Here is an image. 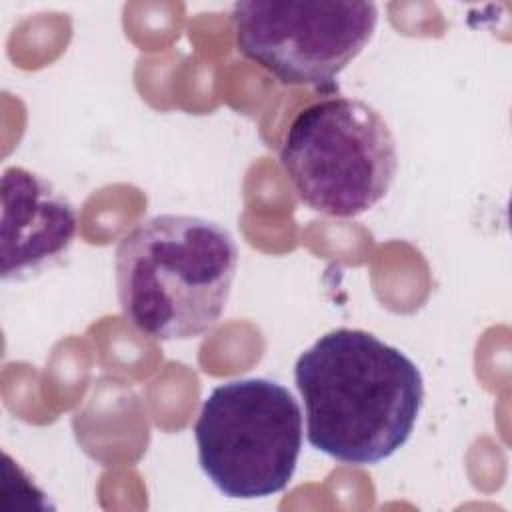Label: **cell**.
Wrapping results in <instances>:
<instances>
[{"label": "cell", "mask_w": 512, "mask_h": 512, "mask_svg": "<svg viewBox=\"0 0 512 512\" xmlns=\"http://www.w3.org/2000/svg\"><path fill=\"white\" fill-rule=\"evenodd\" d=\"M238 258L236 240L214 220L188 214L152 216L116 248L120 310L150 338H198L220 320Z\"/></svg>", "instance_id": "7a4b0ae2"}, {"label": "cell", "mask_w": 512, "mask_h": 512, "mask_svg": "<svg viewBox=\"0 0 512 512\" xmlns=\"http://www.w3.org/2000/svg\"><path fill=\"white\" fill-rule=\"evenodd\" d=\"M0 276L22 282L42 274L70 250L78 216L66 194L40 174L10 166L2 172Z\"/></svg>", "instance_id": "8992f818"}, {"label": "cell", "mask_w": 512, "mask_h": 512, "mask_svg": "<svg viewBox=\"0 0 512 512\" xmlns=\"http://www.w3.org/2000/svg\"><path fill=\"white\" fill-rule=\"evenodd\" d=\"M278 158L296 196L332 218L374 208L398 170L388 122L368 102L346 96L302 108L284 132Z\"/></svg>", "instance_id": "3957f363"}, {"label": "cell", "mask_w": 512, "mask_h": 512, "mask_svg": "<svg viewBox=\"0 0 512 512\" xmlns=\"http://www.w3.org/2000/svg\"><path fill=\"white\" fill-rule=\"evenodd\" d=\"M238 52L288 86H334L378 24L374 2H258L232 6Z\"/></svg>", "instance_id": "5b68a950"}, {"label": "cell", "mask_w": 512, "mask_h": 512, "mask_svg": "<svg viewBox=\"0 0 512 512\" xmlns=\"http://www.w3.org/2000/svg\"><path fill=\"white\" fill-rule=\"evenodd\" d=\"M198 464L228 498L282 492L302 450V412L276 380L238 378L216 386L194 424Z\"/></svg>", "instance_id": "277c9868"}, {"label": "cell", "mask_w": 512, "mask_h": 512, "mask_svg": "<svg viewBox=\"0 0 512 512\" xmlns=\"http://www.w3.org/2000/svg\"><path fill=\"white\" fill-rule=\"evenodd\" d=\"M312 448L350 466H372L410 438L422 402L420 368L396 346L358 328H336L294 366Z\"/></svg>", "instance_id": "6da1fadb"}]
</instances>
